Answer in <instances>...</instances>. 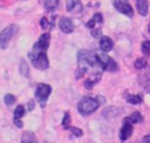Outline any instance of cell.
Here are the masks:
<instances>
[{
	"mask_svg": "<svg viewBox=\"0 0 150 143\" xmlns=\"http://www.w3.org/2000/svg\"><path fill=\"white\" fill-rule=\"evenodd\" d=\"M100 107V102L97 98H94V97H90V96H86L83 97L79 104H77V110L81 115H90L91 113H94L97 108Z\"/></svg>",
	"mask_w": 150,
	"mask_h": 143,
	"instance_id": "6da1fadb",
	"label": "cell"
},
{
	"mask_svg": "<svg viewBox=\"0 0 150 143\" xmlns=\"http://www.w3.org/2000/svg\"><path fill=\"white\" fill-rule=\"evenodd\" d=\"M77 63H79L80 68H84V66H90V67L97 66L98 63H97L96 52L88 50V49L80 50L77 54Z\"/></svg>",
	"mask_w": 150,
	"mask_h": 143,
	"instance_id": "7a4b0ae2",
	"label": "cell"
},
{
	"mask_svg": "<svg viewBox=\"0 0 150 143\" xmlns=\"http://www.w3.org/2000/svg\"><path fill=\"white\" fill-rule=\"evenodd\" d=\"M96 56H97V63H98V66H101V68L103 70L116 72L118 69L117 63L109 55H107L104 52L103 53H96Z\"/></svg>",
	"mask_w": 150,
	"mask_h": 143,
	"instance_id": "3957f363",
	"label": "cell"
},
{
	"mask_svg": "<svg viewBox=\"0 0 150 143\" xmlns=\"http://www.w3.org/2000/svg\"><path fill=\"white\" fill-rule=\"evenodd\" d=\"M18 30H19V27L14 23H12V25L7 26L5 29H2L0 32V47L4 48V49L7 48L11 39L16 34Z\"/></svg>",
	"mask_w": 150,
	"mask_h": 143,
	"instance_id": "277c9868",
	"label": "cell"
},
{
	"mask_svg": "<svg viewBox=\"0 0 150 143\" xmlns=\"http://www.w3.org/2000/svg\"><path fill=\"white\" fill-rule=\"evenodd\" d=\"M50 42V34L49 33H45L40 36V39L38 40V42H35V45L33 46L32 50L28 53L30 55H35V54H40V53H46V50L48 49Z\"/></svg>",
	"mask_w": 150,
	"mask_h": 143,
	"instance_id": "5b68a950",
	"label": "cell"
},
{
	"mask_svg": "<svg viewBox=\"0 0 150 143\" xmlns=\"http://www.w3.org/2000/svg\"><path fill=\"white\" fill-rule=\"evenodd\" d=\"M50 93H52V87L49 84H46V83L38 84L36 90H35V97L42 108L46 105V102H47Z\"/></svg>",
	"mask_w": 150,
	"mask_h": 143,
	"instance_id": "8992f818",
	"label": "cell"
},
{
	"mask_svg": "<svg viewBox=\"0 0 150 143\" xmlns=\"http://www.w3.org/2000/svg\"><path fill=\"white\" fill-rule=\"evenodd\" d=\"M28 57L30 59L32 64L39 70H46L49 67V61H48L46 53H40V54H35V55L28 54Z\"/></svg>",
	"mask_w": 150,
	"mask_h": 143,
	"instance_id": "52a82bcc",
	"label": "cell"
},
{
	"mask_svg": "<svg viewBox=\"0 0 150 143\" xmlns=\"http://www.w3.org/2000/svg\"><path fill=\"white\" fill-rule=\"evenodd\" d=\"M132 134V124L131 122H129L127 118H124V123L121 128V131H120V138L121 141H127Z\"/></svg>",
	"mask_w": 150,
	"mask_h": 143,
	"instance_id": "ba28073f",
	"label": "cell"
},
{
	"mask_svg": "<svg viewBox=\"0 0 150 143\" xmlns=\"http://www.w3.org/2000/svg\"><path fill=\"white\" fill-rule=\"evenodd\" d=\"M59 28L63 33H71L74 30L73 21L69 18H61L60 21H59Z\"/></svg>",
	"mask_w": 150,
	"mask_h": 143,
	"instance_id": "9c48e42d",
	"label": "cell"
},
{
	"mask_svg": "<svg viewBox=\"0 0 150 143\" xmlns=\"http://www.w3.org/2000/svg\"><path fill=\"white\" fill-rule=\"evenodd\" d=\"M25 115V107L23 105H18L14 110V124L18 127V128H22L23 127V123L21 122V117Z\"/></svg>",
	"mask_w": 150,
	"mask_h": 143,
	"instance_id": "30bf717a",
	"label": "cell"
},
{
	"mask_svg": "<svg viewBox=\"0 0 150 143\" xmlns=\"http://www.w3.org/2000/svg\"><path fill=\"white\" fill-rule=\"evenodd\" d=\"M114 47V42L112 40L109 38V36H101V40H100V48L102 52L104 53H108Z\"/></svg>",
	"mask_w": 150,
	"mask_h": 143,
	"instance_id": "8fae6325",
	"label": "cell"
},
{
	"mask_svg": "<svg viewBox=\"0 0 150 143\" xmlns=\"http://www.w3.org/2000/svg\"><path fill=\"white\" fill-rule=\"evenodd\" d=\"M66 8L68 12H81L82 11V5L80 0H67L66 1Z\"/></svg>",
	"mask_w": 150,
	"mask_h": 143,
	"instance_id": "7c38bea8",
	"label": "cell"
},
{
	"mask_svg": "<svg viewBox=\"0 0 150 143\" xmlns=\"http://www.w3.org/2000/svg\"><path fill=\"white\" fill-rule=\"evenodd\" d=\"M121 113V109L117 107H108L102 111V116H104L105 118H114L116 116H118Z\"/></svg>",
	"mask_w": 150,
	"mask_h": 143,
	"instance_id": "4fadbf2b",
	"label": "cell"
},
{
	"mask_svg": "<svg viewBox=\"0 0 150 143\" xmlns=\"http://www.w3.org/2000/svg\"><path fill=\"white\" fill-rule=\"evenodd\" d=\"M136 7L141 15L145 16L148 14V8H149L148 0H136Z\"/></svg>",
	"mask_w": 150,
	"mask_h": 143,
	"instance_id": "5bb4252c",
	"label": "cell"
},
{
	"mask_svg": "<svg viewBox=\"0 0 150 143\" xmlns=\"http://www.w3.org/2000/svg\"><path fill=\"white\" fill-rule=\"evenodd\" d=\"M21 143H36L35 134L32 131H25L21 136Z\"/></svg>",
	"mask_w": 150,
	"mask_h": 143,
	"instance_id": "9a60e30c",
	"label": "cell"
},
{
	"mask_svg": "<svg viewBox=\"0 0 150 143\" xmlns=\"http://www.w3.org/2000/svg\"><path fill=\"white\" fill-rule=\"evenodd\" d=\"M129 122H131V123H141V122H143V117H142V115L138 113V111H135V113H132L130 116H128V117H125Z\"/></svg>",
	"mask_w": 150,
	"mask_h": 143,
	"instance_id": "2e32d148",
	"label": "cell"
},
{
	"mask_svg": "<svg viewBox=\"0 0 150 143\" xmlns=\"http://www.w3.org/2000/svg\"><path fill=\"white\" fill-rule=\"evenodd\" d=\"M100 79H101V73H97V75H96V77H95V79H94V77H91V79L86 80V82H84V87H86L87 89H91V88L94 87V84H95Z\"/></svg>",
	"mask_w": 150,
	"mask_h": 143,
	"instance_id": "e0dca14e",
	"label": "cell"
},
{
	"mask_svg": "<svg viewBox=\"0 0 150 143\" xmlns=\"http://www.w3.org/2000/svg\"><path fill=\"white\" fill-rule=\"evenodd\" d=\"M59 5V0H46L45 1V8L46 11H54Z\"/></svg>",
	"mask_w": 150,
	"mask_h": 143,
	"instance_id": "ac0fdd59",
	"label": "cell"
},
{
	"mask_svg": "<svg viewBox=\"0 0 150 143\" xmlns=\"http://www.w3.org/2000/svg\"><path fill=\"white\" fill-rule=\"evenodd\" d=\"M127 101L130 104H139L143 100H142V96H139V95H129V96H127Z\"/></svg>",
	"mask_w": 150,
	"mask_h": 143,
	"instance_id": "d6986e66",
	"label": "cell"
},
{
	"mask_svg": "<svg viewBox=\"0 0 150 143\" xmlns=\"http://www.w3.org/2000/svg\"><path fill=\"white\" fill-rule=\"evenodd\" d=\"M20 73L26 77L29 76V68H28V64L25 60H22L21 63H20Z\"/></svg>",
	"mask_w": 150,
	"mask_h": 143,
	"instance_id": "ffe728a7",
	"label": "cell"
},
{
	"mask_svg": "<svg viewBox=\"0 0 150 143\" xmlns=\"http://www.w3.org/2000/svg\"><path fill=\"white\" fill-rule=\"evenodd\" d=\"M148 64V62H146V60L144 59V57H139V59H137L136 61H135V68L136 69H142V68H144L145 66Z\"/></svg>",
	"mask_w": 150,
	"mask_h": 143,
	"instance_id": "44dd1931",
	"label": "cell"
},
{
	"mask_svg": "<svg viewBox=\"0 0 150 143\" xmlns=\"http://www.w3.org/2000/svg\"><path fill=\"white\" fill-rule=\"evenodd\" d=\"M15 96L14 95H12V94H6L5 95V97H4V101H5V103L7 104V105H12L14 102H15Z\"/></svg>",
	"mask_w": 150,
	"mask_h": 143,
	"instance_id": "7402d4cb",
	"label": "cell"
},
{
	"mask_svg": "<svg viewBox=\"0 0 150 143\" xmlns=\"http://www.w3.org/2000/svg\"><path fill=\"white\" fill-rule=\"evenodd\" d=\"M66 129L70 130V131H71V132H73V134L76 136V137H81V136L83 135V131H82L80 128H76V127H70V125H69V127H67Z\"/></svg>",
	"mask_w": 150,
	"mask_h": 143,
	"instance_id": "603a6c76",
	"label": "cell"
},
{
	"mask_svg": "<svg viewBox=\"0 0 150 143\" xmlns=\"http://www.w3.org/2000/svg\"><path fill=\"white\" fill-rule=\"evenodd\" d=\"M142 52L144 55H150V41H144L142 43Z\"/></svg>",
	"mask_w": 150,
	"mask_h": 143,
	"instance_id": "cb8c5ba5",
	"label": "cell"
},
{
	"mask_svg": "<svg viewBox=\"0 0 150 143\" xmlns=\"http://www.w3.org/2000/svg\"><path fill=\"white\" fill-rule=\"evenodd\" d=\"M69 123H70V115H69V113H66V114H64V117H63V120H62V125H63V128L66 129L67 127H69Z\"/></svg>",
	"mask_w": 150,
	"mask_h": 143,
	"instance_id": "d4e9b609",
	"label": "cell"
},
{
	"mask_svg": "<svg viewBox=\"0 0 150 143\" xmlns=\"http://www.w3.org/2000/svg\"><path fill=\"white\" fill-rule=\"evenodd\" d=\"M40 26H41L43 29H47V28L49 27V21H48V19H47V18H42V19L40 20Z\"/></svg>",
	"mask_w": 150,
	"mask_h": 143,
	"instance_id": "484cf974",
	"label": "cell"
},
{
	"mask_svg": "<svg viewBox=\"0 0 150 143\" xmlns=\"http://www.w3.org/2000/svg\"><path fill=\"white\" fill-rule=\"evenodd\" d=\"M93 20H94L96 23H102V22H103V19H102V14H101V13H96V14L93 16Z\"/></svg>",
	"mask_w": 150,
	"mask_h": 143,
	"instance_id": "4316f807",
	"label": "cell"
},
{
	"mask_svg": "<svg viewBox=\"0 0 150 143\" xmlns=\"http://www.w3.org/2000/svg\"><path fill=\"white\" fill-rule=\"evenodd\" d=\"M84 73H86V68H80V69L76 72V77H77V79H80Z\"/></svg>",
	"mask_w": 150,
	"mask_h": 143,
	"instance_id": "83f0119b",
	"label": "cell"
},
{
	"mask_svg": "<svg viewBox=\"0 0 150 143\" xmlns=\"http://www.w3.org/2000/svg\"><path fill=\"white\" fill-rule=\"evenodd\" d=\"M114 5H121V4H129L128 0H112Z\"/></svg>",
	"mask_w": 150,
	"mask_h": 143,
	"instance_id": "f1b7e54d",
	"label": "cell"
},
{
	"mask_svg": "<svg viewBox=\"0 0 150 143\" xmlns=\"http://www.w3.org/2000/svg\"><path fill=\"white\" fill-rule=\"evenodd\" d=\"M95 25H96V22H95L93 19H91L90 21H88V22H87V27H88V28H94V27H95Z\"/></svg>",
	"mask_w": 150,
	"mask_h": 143,
	"instance_id": "f546056e",
	"label": "cell"
},
{
	"mask_svg": "<svg viewBox=\"0 0 150 143\" xmlns=\"http://www.w3.org/2000/svg\"><path fill=\"white\" fill-rule=\"evenodd\" d=\"M91 35H93L94 38L100 36V35H101V29L98 28V29H96V30H93V32H91Z\"/></svg>",
	"mask_w": 150,
	"mask_h": 143,
	"instance_id": "4dcf8cb0",
	"label": "cell"
},
{
	"mask_svg": "<svg viewBox=\"0 0 150 143\" xmlns=\"http://www.w3.org/2000/svg\"><path fill=\"white\" fill-rule=\"evenodd\" d=\"M34 107H35V103H34V101H33V100H30V101L28 102V110H29V111H32V110L34 109Z\"/></svg>",
	"mask_w": 150,
	"mask_h": 143,
	"instance_id": "1f68e13d",
	"label": "cell"
},
{
	"mask_svg": "<svg viewBox=\"0 0 150 143\" xmlns=\"http://www.w3.org/2000/svg\"><path fill=\"white\" fill-rule=\"evenodd\" d=\"M142 143H150V135H145L142 139Z\"/></svg>",
	"mask_w": 150,
	"mask_h": 143,
	"instance_id": "d6a6232c",
	"label": "cell"
},
{
	"mask_svg": "<svg viewBox=\"0 0 150 143\" xmlns=\"http://www.w3.org/2000/svg\"><path fill=\"white\" fill-rule=\"evenodd\" d=\"M149 32H150V25H149Z\"/></svg>",
	"mask_w": 150,
	"mask_h": 143,
	"instance_id": "836d02e7",
	"label": "cell"
}]
</instances>
